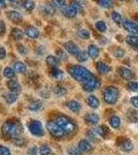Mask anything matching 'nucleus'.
<instances>
[{
    "instance_id": "nucleus-1",
    "label": "nucleus",
    "mask_w": 138,
    "mask_h": 155,
    "mask_svg": "<svg viewBox=\"0 0 138 155\" xmlns=\"http://www.w3.org/2000/svg\"><path fill=\"white\" fill-rule=\"evenodd\" d=\"M69 74L74 80H76V81H79V82H82V83H84V82H86L88 80L91 79V78L94 77L91 74V71H88L86 67L81 66V65H73V66L69 67Z\"/></svg>"
},
{
    "instance_id": "nucleus-2",
    "label": "nucleus",
    "mask_w": 138,
    "mask_h": 155,
    "mask_svg": "<svg viewBox=\"0 0 138 155\" xmlns=\"http://www.w3.org/2000/svg\"><path fill=\"white\" fill-rule=\"evenodd\" d=\"M2 134L7 137L14 139L17 137H20V134L22 132V127L18 122L8 120L2 125Z\"/></svg>"
},
{
    "instance_id": "nucleus-3",
    "label": "nucleus",
    "mask_w": 138,
    "mask_h": 155,
    "mask_svg": "<svg viewBox=\"0 0 138 155\" xmlns=\"http://www.w3.org/2000/svg\"><path fill=\"white\" fill-rule=\"evenodd\" d=\"M55 121L63 128V130L66 132V134H73L76 130V125L71 119H69L66 116H58Z\"/></svg>"
},
{
    "instance_id": "nucleus-4",
    "label": "nucleus",
    "mask_w": 138,
    "mask_h": 155,
    "mask_svg": "<svg viewBox=\"0 0 138 155\" xmlns=\"http://www.w3.org/2000/svg\"><path fill=\"white\" fill-rule=\"evenodd\" d=\"M120 95V91L117 87L114 86H109L107 88L104 89L103 91V99L105 102L109 104H114L117 101Z\"/></svg>"
},
{
    "instance_id": "nucleus-5",
    "label": "nucleus",
    "mask_w": 138,
    "mask_h": 155,
    "mask_svg": "<svg viewBox=\"0 0 138 155\" xmlns=\"http://www.w3.org/2000/svg\"><path fill=\"white\" fill-rule=\"evenodd\" d=\"M47 128L50 134H51L54 137H57V139H61V137L66 136V132L63 130V128H62L56 121L51 120V121L47 122Z\"/></svg>"
},
{
    "instance_id": "nucleus-6",
    "label": "nucleus",
    "mask_w": 138,
    "mask_h": 155,
    "mask_svg": "<svg viewBox=\"0 0 138 155\" xmlns=\"http://www.w3.org/2000/svg\"><path fill=\"white\" fill-rule=\"evenodd\" d=\"M99 86H100V81L95 76L82 83V88L87 92L94 91V90H96L97 88H99Z\"/></svg>"
},
{
    "instance_id": "nucleus-7",
    "label": "nucleus",
    "mask_w": 138,
    "mask_h": 155,
    "mask_svg": "<svg viewBox=\"0 0 138 155\" xmlns=\"http://www.w3.org/2000/svg\"><path fill=\"white\" fill-rule=\"evenodd\" d=\"M29 130L32 134L36 137H42L44 130L42 128V124L39 121H31L29 123Z\"/></svg>"
},
{
    "instance_id": "nucleus-8",
    "label": "nucleus",
    "mask_w": 138,
    "mask_h": 155,
    "mask_svg": "<svg viewBox=\"0 0 138 155\" xmlns=\"http://www.w3.org/2000/svg\"><path fill=\"white\" fill-rule=\"evenodd\" d=\"M123 26L129 33L133 34V35H137L138 34V24L135 23V22L130 21V20H125L123 22Z\"/></svg>"
},
{
    "instance_id": "nucleus-9",
    "label": "nucleus",
    "mask_w": 138,
    "mask_h": 155,
    "mask_svg": "<svg viewBox=\"0 0 138 155\" xmlns=\"http://www.w3.org/2000/svg\"><path fill=\"white\" fill-rule=\"evenodd\" d=\"M117 72H119V74L123 79L127 80V81H131L135 77L134 72H133L131 69L127 68V67H119V68H117Z\"/></svg>"
},
{
    "instance_id": "nucleus-10",
    "label": "nucleus",
    "mask_w": 138,
    "mask_h": 155,
    "mask_svg": "<svg viewBox=\"0 0 138 155\" xmlns=\"http://www.w3.org/2000/svg\"><path fill=\"white\" fill-rule=\"evenodd\" d=\"M64 49L66 50L67 52H68L69 54H71V55H74V56H76L77 54L79 53V48L76 46V45L74 44V42H72V41H67V42H65L64 44Z\"/></svg>"
},
{
    "instance_id": "nucleus-11",
    "label": "nucleus",
    "mask_w": 138,
    "mask_h": 155,
    "mask_svg": "<svg viewBox=\"0 0 138 155\" xmlns=\"http://www.w3.org/2000/svg\"><path fill=\"white\" fill-rule=\"evenodd\" d=\"M119 146L122 151H124V152H130V151H132L133 148H134V145H133L132 142L127 139L121 140V143L119 144Z\"/></svg>"
},
{
    "instance_id": "nucleus-12",
    "label": "nucleus",
    "mask_w": 138,
    "mask_h": 155,
    "mask_svg": "<svg viewBox=\"0 0 138 155\" xmlns=\"http://www.w3.org/2000/svg\"><path fill=\"white\" fill-rule=\"evenodd\" d=\"M99 120H100L99 115L95 113H90L86 115V117H85V121L88 124H90V125H96L98 122H99Z\"/></svg>"
},
{
    "instance_id": "nucleus-13",
    "label": "nucleus",
    "mask_w": 138,
    "mask_h": 155,
    "mask_svg": "<svg viewBox=\"0 0 138 155\" xmlns=\"http://www.w3.org/2000/svg\"><path fill=\"white\" fill-rule=\"evenodd\" d=\"M62 12L66 18H74L76 16V11L71 5H65L61 8Z\"/></svg>"
},
{
    "instance_id": "nucleus-14",
    "label": "nucleus",
    "mask_w": 138,
    "mask_h": 155,
    "mask_svg": "<svg viewBox=\"0 0 138 155\" xmlns=\"http://www.w3.org/2000/svg\"><path fill=\"white\" fill-rule=\"evenodd\" d=\"M92 148H93L92 145L89 141H88V140H82L79 144V149L81 150L82 152H84V153H87V152L92 151Z\"/></svg>"
},
{
    "instance_id": "nucleus-15",
    "label": "nucleus",
    "mask_w": 138,
    "mask_h": 155,
    "mask_svg": "<svg viewBox=\"0 0 138 155\" xmlns=\"http://www.w3.org/2000/svg\"><path fill=\"white\" fill-rule=\"evenodd\" d=\"M7 87L11 90V92H14V93H20L22 90L21 85L18 83L17 81H8L7 82Z\"/></svg>"
},
{
    "instance_id": "nucleus-16",
    "label": "nucleus",
    "mask_w": 138,
    "mask_h": 155,
    "mask_svg": "<svg viewBox=\"0 0 138 155\" xmlns=\"http://www.w3.org/2000/svg\"><path fill=\"white\" fill-rule=\"evenodd\" d=\"M26 35L30 38H37L39 36V31L33 26H29L26 28Z\"/></svg>"
},
{
    "instance_id": "nucleus-17",
    "label": "nucleus",
    "mask_w": 138,
    "mask_h": 155,
    "mask_svg": "<svg viewBox=\"0 0 138 155\" xmlns=\"http://www.w3.org/2000/svg\"><path fill=\"white\" fill-rule=\"evenodd\" d=\"M66 106L70 110V111L74 112V113H77V112H79V111H81V109H82V107H81V104H79V102H77V101H68L66 104Z\"/></svg>"
},
{
    "instance_id": "nucleus-18",
    "label": "nucleus",
    "mask_w": 138,
    "mask_h": 155,
    "mask_svg": "<svg viewBox=\"0 0 138 155\" xmlns=\"http://www.w3.org/2000/svg\"><path fill=\"white\" fill-rule=\"evenodd\" d=\"M96 67H97V71L102 74H106L110 71V67L107 65V64H105L104 62H101V61L98 62Z\"/></svg>"
},
{
    "instance_id": "nucleus-19",
    "label": "nucleus",
    "mask_w": 138,
    "mask_h": 155,
    "mask_svg": "<svg viewBox=\"0 0 138 155\" xmlns=\"http://www.w3.org/2000/svg\"><path fill=\"white\" fill-rule=\"evenodd\" d=\"M99 53H100L99 48H98L97 46H95V45H91V46L89 47V49H88V54H89V56L93 59L97 58V57L99 56Z\"/></svg>"
},
{
    "instance_id": "nucleus-20",
    "label": "nucleus",
    "mask_w": 138,
    "mask_h": 155,
    "mask_svg": "<svg viewBox=\"0 0 138 155\" xmlns=\"http://www.w3.org/2000/svg\"><path fill=\"white\" fill-rule=\"evenodd\" d=\"M7 17H8V19L11 20L12 22H20L22 20V15L16 11L8 12H7Z\"/></svg>"
},
{
    "instance_id": "nucleus-21",
    "label": "nucleus",
    "mask_w": 138,
    "mask_h": 155,
    "mask_svg": "<svg viewBox=\"0 0 138 155\" xmlns=\"http://www.w3.org/2000/svg\"><path fill=\"white\" fill-rule=\"evenodd\" d=\"M94 131L96 134H98V136H100L102 137H107V134H108V132H109L108 128H107L106 126H98L94 129Z\"/></svg>"
},
{
    "instance_id": "nucleus-22",
    "label": "nucleus",
    "mask_w": 138,
    "mask_h": 155,
    "mask_svg": "<svg viewBox=\"0 0 138 155\" xmlns=\"http://www.w3.org/2000/svg\"><path fill=\"white\" fill-rule=\"evenodd\" d=\"M87 102H88V104L92 107V109H97V107H99V104H100L98 98L96 96H94V95H91V96L88 97Z\"/></svg>"
},
{
    "instance_id": "nucleus-23",
    "label": "nucleus",
    "mask_w": 138,
    "mask_h": 155,
    "mask_svg": "<svg viewBox=\"0 0 138 155\" xmlns=\"http://www.w3.org/2000/svg\"><path fill=\"white\" fill-rule=\"evenodd\" d=\"M14 69L17 72H20V74H24V72L27 71V67L23 63V62L17 61V62H14Z\"/></svg>"
},
{
    "instance_id": "nucleus-24",
    "label": "nucleus",
    "mask_w": 138,
    "mask_h": 155,
    "mask_svg": "<svg viewBox=\"0 0 138 155\" xmlns=\"http://www.w3.org/2000/svg\"><path fill=\"white\" fill-rule=\"evenodd\" d=\"M47 65L55 68V67H57L58 64H59V60H58L57 57L53 56V55H50V56L47 57Z\"/></svg>"
},
{
    "instance_id": "nucleus-25",
    "label": "nucleus",
    "mask_w": 138,
    "mask_h": 155,
    "mask_svg": "<svg viewBox=\"0 0 138 155\" xmlns=\"http://www.w3.org/2000/svg\"><path fill=\"white\" fill-rule=\"evenodd\" d=\"M126 41L130 46H132L133 48L138 46V36L137 35H133V34H130L126 37Z\"/></svg>"
},
{
    "instance_id": "nucleus-26",
    "label": "nucleus",
    "mask_w": 138,
    "mask_h": 155,
    "mask_svg": "<svg viewBox=\"0 0 138 155\" xmlns=\"http://www.w3.org/2000/svg\"><path fill=\"white\" fill-rule=\"evenodd\" d=\"M109 124L112 128H119L120 125H121V119L117 116H112L110 117L109 119Z\"/></svg>"
},
{
    "instance_id": "nucleus-27",
    "label": "nucleus",
    "mask_w": 138,
    "mask_h": 155,
    "mask_svg": "<svg viewBox=\"0 0 138 155\" xmlns=\"http://www.w3.org/2000/svg\"><path fill=\"white\" fill-rule=\"evenodd\" d=\"M41 106H42V104L40 101H34L29 104L28 109L31 110V111H38V110L41 107Z\"/></svg>"
},
{
    "instance_id": "nucleus-28",
    "label": "nucleus",
    "mask_w": 138,
    "mask_h": 155,
    "mask_svg": "<svg viewBox=\"0 0 138 155\" xmlns=\"http://www.w3.org/2000/svg\"><path fill=\"white\" fill-rule=\"evenodd\" d=\"M111 19L114 20V23H117V25H121V24H123V22H124L122 19L121 14L117 12H111Z\"/></svg>"
},
{
    "instance_id": "nucleus-29",
    "label": "nucleus",
    "mask_w": 138,
    "mask_h": 155,
    "mask_svg": "<svg viewBox=\"0 0 138 155\" xmlns=\"http://www.w3.org/2000/svg\"><path fill=\"white\" fill-rule=\"evenodd\" d=\"M11 36L14 37L16 41H20V39L23 38V32L18 28H14L11 30Z\"/></svg>"
},
{
    "instance_id": "nucleus-30",
    "label": "nucleus",
    "mask_w": 138,
    "mask_h": 155,
    "mask_svg": "<svg viewBox=\"0 0 138 155\" xmlns=\"http://www.w3.org/2000/svg\"><path fill=\"white\" fill-rule=\"evenodd\" d=\"M66 89L64 87L60 86V85H57V86L54 87V93L56 94L58 96H62V95H65L66 94Z\"/></svg>"
},
{
    "instance_id": "nucleus-31",
    "label": "nucleus",
    "mask_w": 138,
    "mask_h": 155,
    "mask_svg": "<svg viewBox=\"0 0 138 155\" xmlns=\"http://www.w3.org/2000/svg\"><path fill=\"white\" fill-rule=\"evenodd\" d=\"M17 98H18L17 93H14V92H9V93H7L5 95V101L7 104H14L17 101Z\"/></svg>"
},
{
    "instance_id": "nucleus-32",
    "label": "nucleus",
    "mask_w": 138,
    "mask_h": 155,
    "mask_svg": "<svg viewBox=\"0 0 138 155\" xmlns=\"http://www.w3.org/2000/svg\"><path fill=\"white\" fill-rule=\"evenodd\" d=\"M97 3L103 8H109L112 6L111 0H97Z\"/></svg>"
},
{
    "instance_id": "nucleus-33",
    "label": "nucleus",
    "mask_w": 138,
    "mask_h": 155,
    "mask_svg": "<svg viewBox=\"0 0 138 155\" xmlns=\"http://www.w3.org/2000/svg\"><path fill=\"white\" fill-rule=\"evenodd\" d=\"M3 74H4V77L8 78V79H12V78H14V76H16L14 69H11V67H5L3 71Z\"/></svg>"
},
{
    "instance_id": "nucleus-34",
    "label": "nucleus",
    "mask_w": 138,
    "mask_h": 155,
    "mask_svg": "<svg viewBox=\"0 0 138 155\" xmlns=\"http://www.w3.org/2000/svg\"><path fill=\"white\" fill-rule=\"evenodd\" d=\"M95 26H96V29L98 30V31H100V32H104L105 30H106V28H107V26H106V24H105L104 21L96 22Z\"/></svg>"
},
{
    "instance_id": "nucleus-35",
    "label": "nucleus",
    "mask_w": 138,
    "mask_h": 155,
    "mask_svg": "<svg viewBox=\"0 0 138 155\" xmlns=\"http://www.w3.org/2000/svg\"><path fill=\"white\" fill-rule=\"evenodd\" d=\"M70 5L73 7V8L77 12H82V8H84L82 5V3L79 1H77V0H73V1L71 2V4H70Z\"/></svg>"
},
{
    "instance_id": "nucleus-36",
    "label": "nucleus",
    "mask_w": 138,
    "mask_h": 155,
    "mask_svg": "<svg viewBox=\"0 0 138 155\" xmlns=\"http://www.w3.org/2000/svg\"><path fill=\"white\" fill-rule=\"evenodd\" d=\"M88 55L89 54L86 53V52H79V53L76 55V59L79 60V62H85V61H87L88 58H89Z\"/></svg>"
},
{
    "instance_id": "nucleus-37",
    "label": "nucleus",
    "mask_w": 138,
    "mask_h": 155,
    "mask_svg": "<svg viewBox=\"0 0 138 155\" xmlns=\"http://www.w3.org/2000/svg\"><path fill=\"white\" fill-rule=\"evenodd\" d=\"M39 153H40L41 155H51L52 154V150L50 149L49 146L43 145V146H41L40 149H39Z\"/></svg>"
},
{
    "instance_id": "nucleus-38",
    "label": "nucleus",
    "mask_w": 138,
    "mask_h": 155,
    "mask_svg": "<svg viewBox=\"0 0 138 155\" xmlns=\"http://www.w3.org/2000/svg\"><path fill=\"white\" fill-rule=\"evenodd\" d=\"M128 117L132 120V121H137L138 120V110H132V111L128 112Z\"/></svg>"
},
{
    "instance_id": "nucleus-39",
    "label": "nucleus",
    "mask_w": 138,
    "mask_h": 155,
    "mask_svg": "<svg viewBox=\"0 0 138 155\" xmlns=\"http://www.w3.org/2000/svg\"><path fill=\"white\" fill-rule=\"evenodd\" d=\"M79 35L82 37V38H84V39H88L90 37V32H89V30H87V29H79Z\"/></svg>"
},
{
    "instance_id": "nucleus-40",
    "label": "nucleus",
    "mask_w": 138,
    "mask_h": 155,
    "mask_svg": "<svg viewBox=\"0 0 138 155\" xmlns=\"http://www.w3.org/2000/svg\"><path fill=\"white\" fill-rule=\"evenodd\" d=\"M67 151L69 155H82V151L77 147H70Z\"/></svg>"
},
{
    "instance_id": "nucleus-41",
    "label": "nucleus",
    "mask_w": 138,
    "mask_h": 155,
    "mask_svg": "<svg viewBox=\"0 0 138 155\" xmlns=\"http://www.w3.org/2000/svg\"><path fill=\"white\" fill-rule=\"evenodd\" d=\"M86 136H87L88 139L90 140V141H92V142H97V137H96V134H95V131H94V130H89V131H87Z\"/></svg>"
},
{
    "instance_id": "nucleus-42",
    "label": "nucleus",
    "mask_w": 138,
    "mask_h": 155,
    "mask_svg": "<svg viewBox=\"0 0 138 155\" xmlns=\"http://www.w3.org/2000/svg\"><path fill=\"white\" fill-rule=\"evenodd\" d=\"M52 5L56 8V7H60L62 8L63 6H65V0H54L52 2Z\"/></svg>"
},
{
    "instance_id": "nucleus-43",
    "label": "nucleus",
    "mask_w": 138,
    "mask_h": 155,
    "mask_svg": "<svg viewBox=\"0 0 138 155\" xmlns=\"http://www.w3.org/2000/svg\"><path fill=\"white\" fill-rule=\"evenodd\" d=\"M52 74H53V77L56 78V79H61V78L63 77V71H60V69L54 68L52 71Z\"/></svg>"
},
{
    "instance_id": "nucleus-44",
    "label": "nucleus",
    "mask_w": 138,
    "mask_h": 155,
    "mask_svg": "<svg viewBox=\"0 0 138 155\" xmlns=\"http://www.w3.org/2000/svg\"><path fill=\"white\" fill-rule=\"evenodd\" d=\"M12 143L16 145V146L21 147L25 144V141H24V139H22V137H14V139H12Z\"/></svg>"
},
{
    "instance_id": "nucleus-45",
    "label": "nucleus",
    "mask_w": 138,
    "mask_h": 155,
    "mask_svg": "<svg viewBox=\"0 0 138 155\" xmlns=\"http://www.w3.org/2000/svg\"><path fill=\"white\" fill-rule=\"evenodd\" d=\"M24 6L26 9H28V11H32V9L34 8L35 4L33 1H31V0H26V1L24 2Z\"/></svg>"
},
{
    "instance_id": "nucleus-46",
    "label": "nucleus",
    "mask_w": 138,
    "mask_h": 155,
    "mask_svg": "<svg viewBox=\"0 0 138 155\" xmlns=\"http://www.w3.org/2000/svg\"><path fill=\"white\" fill-rule=\"evenodd\" d=\"M128 89H130L131 91H138V83L137 82H129Z\"/></svg>"
},
{
    "instance_id": "nucleus-47",
    "label": "nucleus",
    "mask_w": 138,
    "mask_h": 155,
    "mask_svg": "<svg viewBox=\"0 0 138 155\" xmlns=\"http://www.w3.org/2000/svg\"><path fill=\"white\" fill-rule=\"evenodd\" d=\"M0 155H11V151L5 146H0Z\"/></svg>"
},
{
    "instance_id": "nucleus-48",
    "label": "nucleus",
    "mask_w": 138,
    "mask_h": 155,
    "mask_svg": "<svg viewBox=\"0 0 138 155\" xmlns=\"http://www.w3.org/2000/svg\"><path fill=\"white\" fill-rule=\"evenodd\" d=\"M125 55V51L122 49H117L114 51V56L117 57V58H122V57H124Z\"/></svg>"
},
{
    "instance_id": "nucleus-49",
    "label": "nucleus",
    "mask_w": 138,
    "mask_h": 155,
    "mask_svg": "<svg viewBox=\"0 0 138 155\" xmlns=\"http://www.w3.org/2000/svg\"><path fill=\"white\" fill-rule=\"evenodd\" d=\"M131 104L133 107H135L136 109H138V96H134L131 98Z\"/></svg>"
},
{
    "instance_id": "nucleus-50",
    "label": "nucleus",
    "mask_w": 138,
    "mask_h": 155,
    "mask_svg": "<svg viewBox=\"0 0 138 155\" xmlns=\"http://www.w3.org/2000/svg\"><path fill=\"white\" fill-rule=\"evenodd\" d=\"M28 155H37V148L36 147H31L28 149Z\"/></svg>"
},
{
    "instance_id": "nucleus-51",
    "label": "nucleus",
    "mask_w": 138,
    "mask_h": 155,
    "mask_svg": "<svg viewBox=\"0 0 138 155\" xmlns=\"http://www.w3.org/2000/svg\"><path fill=\"white\" fill-rule=\"evenodd\" d=\"M6 56V51L3 47H0V59H4Z\"/></svg>"
},
{
    "instance_id": "nucleus-52",
    "label": "nucleus",
    "mask_w": 138,
    "mask_h": 155,
    "mask_svg": "<svg viewBox=\"0 0 138 155\" xmlns=\"http://www.w3.org/2000/svg\"><path fill=\"white\" fill-rule=\"evenodd\" d=\"M57 54L59 55V57L61 59H63V60L66 59V55H65V53L62 51V50H57Z\"/></svg>"
},
{
    "instance_id": "nucleus-53",
    "label": "nucleus",
    "mask_w": 138,
    "mask_h": 155,
    "mask_svg": "<svg viewBox=\"0 0 138 155\" xmlns=\"http://www.w3.org/2000/svg\"><path fill=\"white\" fill-rule=\"evenodd\" d=\"M18 51L21 54H26L27 53V49L24 46H18Z\"/></svg>"
},
{
    "instance_id": "nucleus-54",
    "label": "nucleus",
    "mask_w": 138,
    "mask_h": 155,
    "mask_svg": "<svg viewBox=\"0 0 138 155\" xmlns=\"http://www.w3.org/2000/svg\"><path fill=\"white\" fill-rule=\"evenodd\" d=\"M4 31H5V25L0 21V35H2L4 33Z\"/></svg>"
},
{
    "instance_id": "nucleus-55",
    "label": "nucleus",
    "mask_w": 138,
    "mask_h": 155,
    "mask_svg": "<svg viewBox=\"0 0 138 155\" xmlns=\"http://www.w3.org/2000/svg\"><path fill=\"white\" fill-rule=\"evenodd\" d=\"M0 6H5V0H0Z\"/></svg>"
},
{
    "instance_id": "nucleus-56",
    "label": "nucleus",
    "mask_w": 138,
    "mask_h": 155,
    "mask_svg": "<svg viewBox=\"0 0 138 155\" xmlns=\"http://www.w3.org/2000/svg\"><path fill=\"white\" fill-rule=\"evenodd\" d=\"M8 1H11V2H14L16 0H8Z\"/></svg>"
},
{
    "instance_id": "nucleus-57",
    "label": "nucleus",
    "mask_w": 138,
    "mask_h": 155,
    "mask_svg": "<svg viewBox=\"0 0 138 155\" xmlns=\"http://www.w3.org/2000/svg\"><path fill=\"white\" fill-rule=\"evenodd\" d=\"M134 49H135V50H137V51H138V46H137V47H135Z\"/></svg>"
},
{
    "instance_id": "nucleus-58",
    "label": "nucleus",
    "mask_w": 138,
    "mask_h": 155,
    "mask_svg": "<svg viewBox=\"0 0 138 155\" xmlns=\"http://www.w3.org/2000/svg\"><path fill=\"white\" fill-rule=\"evenodd\" d=\"M136 1H137V2H138V0H136Z\"/></svg>"
}]
</instances>
